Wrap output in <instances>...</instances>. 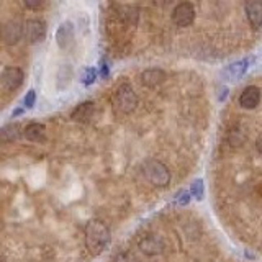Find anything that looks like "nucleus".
<instances>
[{"label":"nucleus","instance_id":"a211bd4d","mask_svg":"<svg viewBox=\"0 0 262 262\" xmlns=\"http://www.w3.org/2000/svg\"><path fill=\"white\" fill-rule=\"evenodd\" d=\"M97 79V71L94 68H85L84 72H82V82H84L85 85H90L94 84Z\"/></svg>","mask_w":262,"mask_h":262},{"label":"nucleus","instance_id":"9b49d317","mask_svg":"<svg viewBox=\"0 0 262 262\" xmlns=\"http://www.w3.org/2000/svg\"><path fill=\"white\" fill-rule=\"evenodd\" d=\"M166 79V72L158 69V68H152V69H146L141 74V82L144 87H156L164 82Z\"/></svg>","mask_w":262,"mask_h":262},{"label":"nucleus","instance_id":"4be33fe9","mask_svg":"<svg viewBox=\"0 0 262 262\" xmlns=\"http://www.w3.org/2000/svg\"><path fill=\"white\" fill-rule=\"evenodd\" d=\"M115 262H136L135 259H131L129 256H126V254H120V256L117 257V260Z\"/></svg>","mask_w":262,"mask_h":262},{"label":"nucleus","instance_id":"aec40b11","mask_svg":"<svg viewBox=\"0 0 262 262\" xmlns=\"http://www.w3.org/2000/svg\"><path fill=\"white\" fill-rule=\"evenodd\" d=\"M23 4L27 8H30V10H38V8L43 7L45 0H23Z\"/></svg>","mask_w":262,"mask_h":262},{"label":"nucleus","instance_id":"423d86ee","mask_svg":"<svg viewBox=\"0 0 262 262\" xmlns=\"http://www.w3.org/2000/svg\"><path fill=\"white\" fill-rule=\"evenodd\" d=\"M195 20V8L190 2H182L179 4L174 12H172V21L179 28H187L190 27Z\"/></svg>","mask_w":262,"mask_h":262},{"label":"nucleus","instance_id":"20e7f679","mask_svg":"<svg viewBox=\"0 0 262 262\" xmlns=\"http://www.w3.org/2000/svg\"><path fill=\"white\" fill-rule=\"evenodd\" d=\"M46 23L39 18H31L23 25V36L28 43H41L46 38Z\"/></svg>","mask_w":262,"mask_h":262},{"label":"nucleus","instance_id":"f03ea898","mask_svg":"<svg viewBox=\"0 0 262 262\" xmlns=\"http://www.w3.org/2000/svg\"><path fill=\"white\" fill-rule=\"evenodd\" d=\"M112 102H113V108L117 110L118 113L128 115V113H131V112H133V110L136 108V105H138V97H136V94H135L133 87H131L129 84H126V82H125V84L118 85V89L115 90Z\"/></svg>","mask_w":262,"mask_h":262},{"label":"nucleus","instance_id":"f8f14e48","mask_svg":"<svg viewBox=\"0 0 262 262\" xmlns=\"http://www.w3.org/2000/svg\"><path fill=\"white\" fill-rule=\"evenodd\" d=\"M249 62H251V59H243V61H237V62L229 64L228 68L225 69L226 79L228 80H237V79H241L244 74H246V71H248Z\"/></svg>","mask_w":262,"mask_h":262},{"label":"nucleus","instance_id":"f257e3e1","mask_svg":"<svg viewBox=\"0 0 262 262\" xmlns=\"http://www.w3.org/2000/svg\"><path fill=\"white\" fill-rule=\"evenodd\" d=\"M110 243V231L102 220H92L85 226V246L90 254H100Z\"/></svg>","mask_w":262,"mask_h":262},{"label":"nucleus","instance_id":"b1692460","mask_svg":"<svg viewBox=\"0 0 262 262\" xmlns=\"http://www.w3.org/2000/svg\"><path fill=\"white\" fill-rule=\"evenodd\" d=\"M257 147H259V151L262 152V136L259 138V141H257Z\"/></svg>","mask_w":262,"mask_h":262},{"label":"nucleus","instance_id":"2eb2a0df","mask_svg":"<svg viewBox=\"0 0 262 262\" xmlns=\"http://www.w3.org/2000/svg\"><path fill=\"white\" fill-rule=\"evenodd\" d=\"M139 249L146 254H159L162 251V241L159 239V237L146 236L139 241Z\"/></svg>","mask_w":262,"mask_h":262},{"label":"nucleus","instance_id":"6ab92c4d","mask_svg":"<svg viewBox=\"0 0 262 262\" xmlns=\"http://www.w3.org/2000/svg\"><path fill=\"white\" fill-rule=\"evenodd\" d=\"M35 102H36V92L35 90H30L27 97H25V106H27V108H33V106H35Z\"/></svg>","mask_w":262,"mask_h":262},{"label":"nucleus","instance_id":"dca6fc26","mask_svg":"<svg viewBox=\"0 0 262 262\" xmlns=\"http://www.w3.org/2000/svg\"><path fill=\"white\" fill-rule=\"evenodd\" d=\"M20 136V125L18 123H10L4 128H0V143H12Z\"/></svg>","mask_w":262,"mask_h":262},{"label":"nucleus","instance_id":"5701e85b","mask_svg":"<svg viewBox=\"0 0 262 262\" xmlns=\"http://www.w3.org/2000/svg\"><path fill=\"white\" fill-rule=\"evenodd\" d=\"M154 4L158 7H161V8H164V7H167L170 4V0H154Z\"/></svg>","mask_w":262,"mask_h":262},{"label":"nucleus","instance_id":"1a4fd4ad","mask_svg":"<svg viewBox=\"0 0 262 262\" xmlns=\"http://www.w3.org/2000/svg\"><path fill=\"white\" fill-rule=\"evenodd\" d=\"M259 103H260V90H259V87L249 85L241 92L239 105L243 106L244 110H254Z\"/></svg>","mask_w":262,"mask_h":262},{"label":"nucleus","instance_id":"6e6552de","mask_svg":"<svg viewBox=\"0 0 262 262\" xmlns=\"http://www.w3.org/2000/svg\"><path fill=\"white\" fill-rule=\"evenodd\" d=\"M246 16L252 28L262 27V0H246Z\"/></svg>","mask_w":262,"mask_h":262},{"label":"nucleus","instance_id":"f3484780","mask_svg":"<svg viewBox=\"0 0 262 262\" xmlns=\"http://www.w3.org/2000/svg\"><path fill=\"white\" fill-rule=\"evenodd\" d=\"M203 190H205V188H203V180L196 179L195 182L190 185V190H188V192H190V195L195 196L196 200H202L203 199Z\"/></svg>","mask_w":262,"mask_h":262},{"label":"nucleus","instance_id":"0eeeda50","mask_svg":"<svg viewBox=\"0 0 262 262\" xmlns=\"http://www.w3.org/2000/svg\"><path fill=\"white\" fill-rule=\"evenodd\" d=\"M23 79L25 74L20 68H5L4 72L0 74V85L8 92H12L23 84Z\"/></svg>","mask_w":262,"mask_h":262},{"label":"nucleus","instance_id":"9d476101","mask_svg":"<svg viewBox=\"0 0 262 262\" xmlns=\"http://www.w3.org/2000/svg\"><path fill=\"white\" fill-rule=\"evenodd\" d=\"M56 41H57V46L61 49H68L72 41H74V25L71 21H64L61 23V27L57 28L56 33Z\"/></svg>","mask_w":262,"mask_h":262},{"label":"nucleus","instance_id":"412c9836","mask_svg":"<svg viewBox=\"0 0 262 262\" xmlns=\"http://www.w3.org/2000/svg\"><path fill=\"white\" fill-rule=\"evenodd\" d=\"M190 192H182L179 196H177V203L179 205H187L188 202H190Z\"/></svg>","mask_w":262,"mask_h":262},{"label":"nucleus","instance_id":"4468645a","mask_svg":"<svg viewBox=\"0 0 262 262\" xmlns=\"http://www.w3.org/2000/svg\"><path fill=\"white\" fill-rule=\"evenodd\" d=\"M23 136L27 138L28 141H35V143L45 141L46 128L45 125H41V123H30V125L23 129Z\"/></svg>","mask_w":262,"mask_h":262},{"label":"nucleus","instance_id":"39448f33","mask_svg":"<svg viewBox=\"0 0 262 262\" xmlns=\"http://www.w3.org/2000/svg\"><path fill=\"white\" fill-rule=\"evenodd\" d=\"M23 36V27L16 20H8L0 25V41L7 46L16 45Z\"/></svg>","mask_w":262,"mask_h":262},{"label":"nucleus","instance_id":"7ed1b4c3","mask_svg":"<svg viewBox=\"0 0 262 262\" xmlns=\"http://www.w3.org/2000/svg\"><path fill=\"white\" fill-rule=\"evenodd\" d=\"M144 176L154 187H167L170 182L169 169L159 161H147L144 164Z\"/></svg>","mask_w":262,"mask_h":262},{"label":"nucleus","instance_id":"ddd939ff","mask_svg":"<svg viewBox=\"0 0 262 262\" xmlns=\"http://www.w3.org/2000/svg\"><path fill=\"white\" fill-rule=\"evenodd\" d=\"M94 112H95V105H94V102H84V103H80V105L76 106V110L72 112L71 118H72L74 121L84 123V121H89L90 118H92Z\"/></svg>","mask_w":262,"mask_h":262}]
</instances>
